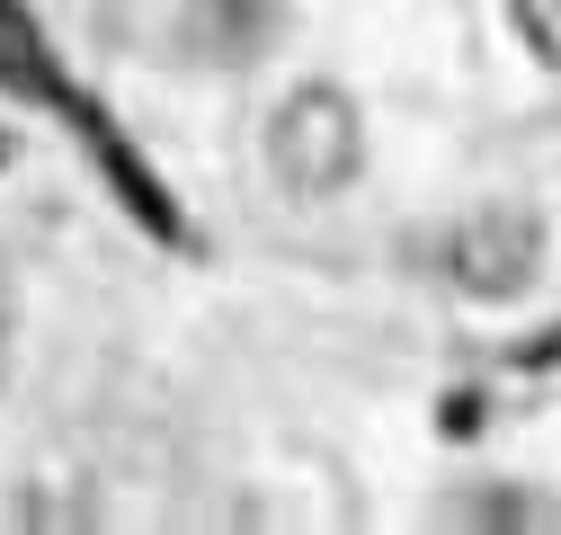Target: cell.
I'll list each match as a JSON object with an SVG mask.
<instances>
[{"label":"cell","mask_w":561,"mask_h":535,"mask_svg":"<svg viewBox=\"0 0 561 535\" xmlns=\"http://www.w3.org/2000/svg\"><path fill=\"white\" fill-rule=\"evenodd\" d=\"M508 19L535 45V62H561V0H508Z\"/></svg>","instance_id":"obj_4"},{"label":"cell","mask_w":561,"mask_h":535,"mask_svg":"<svg viewBox=\"0 0 561 535\" xmlns=\"http://www.w3.org/2000/svg\"><path fill=\"white\" fill-rule=\"evenodd\" d=\"M357 161H366V116H357L347 90L304 81L267 116V170H276L286 196H339L347 179H357Z\"/></svg>","instance_id":"obj_1"},{"label":"cell","mask_w":561,"mask_h":535,"mask_svg":"<svg viewBox=\"0 0 561 535\" xmlns=\"http://www.w3.org/2000/svg\"><path fill=\"white\" fill-rule=\"evenodd\" d=\"M10 312H19V277H10V250H0V330H10Z\"/></svg>","instance_id":"obj_5"},{"label":"cell","mask_w":561,"mask_h":535,"mask_svg":"<svg viewBox=\"0 0 561 535\" xmlns=\"http://www.w3.org/2000/svg\"><path fill=\"white\" fill-rule=\"evenodd\" d=\"M446 268H455V286H463V295L508 304V295L535 286V268H543V224H535L526 206H481V215L455 232Z\"/></svg>","instance_id":"obj_2"},{"label":"cell","mask_w":561,"mask_h":535,"mask_svg":"<svg viewBox=\"0 0 561 535\" xmlns=\"http://www.w3.org/2000/svg\"><path fill=\"white\" fill-rule=\"evenodd\" d=\"M276 36V0H187L179 45L196 62H259V45Z\"/></svg>","instance_id":"obj_3"}]
</instances>
